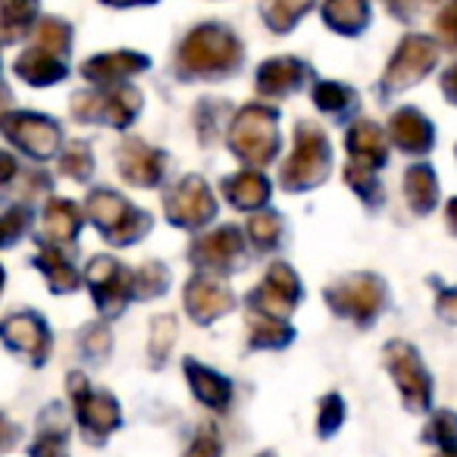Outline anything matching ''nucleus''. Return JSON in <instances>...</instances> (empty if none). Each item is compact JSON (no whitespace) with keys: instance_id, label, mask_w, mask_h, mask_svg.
Wrapping results in <instances>:
<instances>
[{"instance_id":"1","label":"nucleus","mask_w":457,"mask_h":457,"mask_svg":"<svg viewBox=\"0 0 457 457\" xmlns=\"http://www.w3.org/2000/svg\"><path fill=\"white\" fill-rule=\"evenodd\" d=\"M242 41L220 22H204L185 35L179 47V72L185 79H222L242 66Z\"/></svg>"},{"instance_id":"2","label":"nucleus","mask_w":457,"mask_h":457,"mask_svg":"<svg viewBox=\"0 0 457 457\" xmlns=\"http://www.w3.org/2000/svg\"><path fill=\"white\" fill-rule=\"evenodd\" d=\"M279 110L267 104H248L228 126V151L248 166H270L279 157Z\"/></svg>"},{"instance_id":"3","label":"nucleus","mask_w":457,"mask_h":457,"mask_svg":"<svg viewBox=\"0 0 457 457\" xmlns=\"http://www.w3.org/2000/svg\"><path fill=\"white\" fill-rule=\"evenodd\" d=\"M332 172V145L317 122L295 126V151L279 172V185L286 191H313Z\"/></svg>"},{"instance_id":"4","label":"nucleus","mask_w":457,"mask_h":457,"mask_svg":"<svg viewBox=\"0 0 457 457\" xmlns=\"http://www.w3.org/2000/svg\"><path fill=\"white\" fill-rule=\"evenodd\" d=\"M85 210H88L91 222L101 228V236L116 248L141 242L154 228V216L147 210L129 204L113 188H95L88 195V201H85Z\"/></svg>"},{"instance_id":"5","label":"nucleus","mask_w":457,"mask_h":457,"mask_svg":"<svg viewBox=\"0 0 457 457\" xmlns=\"http://www.w3.org/2000/svg\"><path fill=\"white\" fill-rule=\"evenodd\" d=\"M66 388H70L72 407H76V420L79 429L85 432L88 442H104L110 432H116L122 426V411L120 401L110 392H95L85 379V373H76L72 370L66 376Z\"/></svg>"},{"instance_id":"6","label":"nucleus","mask_w":457,"mask_h":457,"mask_svg":"<svg viewBox=\"0 0 457 457\" xmlns=\"http://www.w3.org/2000/svg\"><path fill=\"white\" fill-rule=\"evenodd\" d=\"M323 298L329 311H336L338 317L354 320L357 326H367L379 317L382 304H386V282L376 273H354L326 288Z\"/></svg>"},{"instance_id":"7","label":"nucleus","mask_w":457,"mask_h":457,"mask_svg":"<svg viewBox=\"0 0 457 457\" xmlns=\"http://www.w3.org/2000/svg\"><path fill=\"white\" fill-rule=\"evenodd\" d=\"M382 361H386V370L392 373L395 386L401 392V401L411 413H423L429 411V401H432V376L426 373L423 361H420L417 348L411 342H395L386 345L382 351Z\"/></svg>"},{"instance_id":"8","label":"nucleus","mask_w":457,"mask_h":457,"mask_svg":"<svg viewBox=\"0 0 457 457\" xmlns=\"http://www.w3.org/2000/svg\"><path fill=\"white\" fill-rule=\"evenodd\" d=\"M141 110V91L132 85H116V88L82 91L72 97V116L82 122H104L113 129H129Z\"/></svg>"},{"instance_id":"9","label":"nucleus","mask_w":457,"mask_h":457,"mask_svg":"<svg viewBox=\"0 0 457 457\" xmlns=\"http://www.w3.org/2000/svg\"><path fill=\"white\" fill-rule=\"evenodd\" d=\"M438 63V45L429 35H407L398 45V51L392 54L382 76V95H395V91L413 88L417 82H423Z\"/></svg>"},{"instance_id":"10","label":"nucleus","mask_w":457,"mask_h":457,"mask_svg":"<svg viewBox=\"0 0 457 457\" xmlns=\"http://www.w3.org/2000/svg\"><path fill=\"white\" fill-rule=\"evenodd\" d=\"M0 129L32 160H51L60 151V141H63L60 122H54L45 113H32V110H10V113H4L0 116Z\"/></svg>"},{"instance_id":"11","label":"nucleus","mask_w":457,"mask_h":457,"mask_svg":"<svg viewBox=\"0 0 457 457\" xmlns=\"http://www.w3.org/2000/svg\"><path fill=\"white\" fill-rule=\"evenodd\" d=\"M301 279L286 261H273L263 276V282L248 295V307L257 317L267 320H288L295 313V307L301 304Z\"/></svg>"},{"instance_id":"12","label":"nucleus","mask_w":457,"mask_h":457,"mask_svg":"<svg viewBox=\"0 0 457 457\" xmlns=\"http://www.w3.org/2000/svg\"><path fill=\"white\" fill-rule=\"evenodd\" d=\"M85 282L91 288V298H95L97 311L104 317H120L126 311V304L135 298L132 292V270L122 267L116 257H95V261L85 267Z\"/></svg>"},{"instance_id":"13","label":"nucleus","mask_w":457,"mask_h":457,"mask_svg":"<svg viewBox=\"0 0 457 457\" xmlns=\"http://www.w3.org/2000/svg\"><path fill=\"white\" fill-rule=\"evenodd\" d=\"M166 220L179 228H201L216 216V197L201 176H185L163 195Z\"/></svg>"},{"instance_id":"14","label":"nucleus","mask_w":457,"mask_h":457,"mask_svg":"<svg viewBox=\"0 0 457 457\" xmlns=\"http://www.w3.org/2000/svg\"><path fill=\"white\" fill-rule=\"evenodd\" d=\"M245 257V236L238 226H220L191 242L188 261L204 273H228Z\"/></svg>"},{"instance_id":"15","label":"nucleus","mask_w":457,"mask_h":457,"mask_svg":"<svg viewBox=\"0 0 457 457\" xmlns=\"http://www.w3.org/2000/svg\"><path fill=\"white\" fill-rule=\"evenodd\" d=\"M0 342L7 345L10 351H16V354L29 357L35 367H41V363L51 357V348H54L51 329H47V323L35 311L10 313V317L0 323Z\"/></svg>"},{"instance_id":"16","label":"nucleus","mask_w":457,"mask_h":457,"mask_svg":"<svg viewBox=\"0 0 457 457\" xmlns=\"http://www.w3.org/2000/svg\"><path fill=\"white\" fill-rule=\"evenodd\" d=\"M116 166H120V176L129 185H135V188H154V185L163 182L170 157L160 147H151L147 141L126 138L120 145V151H116Z\"/></svg>"},{"instance_id":"17","label":"nucleus","mask_w":457,"mask_h":457,"mask_svg":"<svg viewBox=\"0 0 457 457\" xmlns=\"http://www.w3.org/2000/svg\"><path fill=\"white\" fill-rule=\"evenodd\" d=\"M232 307H236L232 288H228L226 282L213 279V276L197 273V276H191L188 286H185V311H188V317L195 320V323L210 326L220 317H226Z\"/></svg>"},{"instance_id":"18","label":"nucleus","mask_w":457,"mask_h":457,"mask_svg":"<svg viewBox=\"0 0 457 457\" xmlns=\"http://www.w3.org/2000/svg\"><path fill=\"white\" fill-rule=\"evenodd\" d=\"M151 60L138 51H113V54H97V57L85 60L82 76L97 88H116V85L129 82L132 76L145 72Z\"/></svg>"},{"instance_id":"19","label":"nucleus","mask_w":457,"mask_h":457,"mask_svg":"<svg viewBox=\"0 0 457 457\" xmlns=\"http://www.w3.org/2000/svg\"><path fill=\"white\" fill-rule=\"evenodd\" d=\"M345 147H348V166L367 172H379L388 160V138L373 120H357L345 135Z\"/></svg>"},{"instance_id":"20","label":"nucleus","mask_w":457,"mask_h":457,"mask_svg":"<svg viewBox=\"0 0 457 457\" xmlns=\"http://www.w3.org/2000/svg\"><path fill=\"white\" fill-rule=\"evenodd\" d=\"M388 138L398 151L413 154V157H423L436 145V126L420 113L417 107H401L388 120Z\"/></svg>"},{"instance_id":"21","label":"nucleus","mask_w":457,"mask_h":457,"mask_svg":"<svg viewBox=\"0 0 457 457\" xmlns=\"http://www.w3.org/2000/svg\"><path fill=\"white\" fill-rule=\"evenodd\" d=\"M307 79H311V66L295 57H273L257 66V91L263 97L295 95L298 88H304Z\"/></svg>"},{"instance_id":"22","label":"nucleus","mask_w":457,"mask_h":457,"mask_svg":"<svg viewBox=\"0 0 457 457\" xmlns=\"http://www.w3.org/2000/svg\"><path fill=\"white\" fill-rule=\"evenodd\" d=\"M185 379H188L191 392H195V398L201 401L204 407H210V411H226L228 404H232V382L226 379L222 373H216L213 367H204V363H197L195 357H185Z\"/></svg>"},{"instance_id":"23","label":"nucleus","mask_w":457,"mask_h":457,"mask_svg":"<svg viewBox=\"0 0 457 457\" xmlns=\"http://www.w3.org/2000/svg\"><path fill=\"white\" fill-rule=\"evenodd\" d=\"M16 76H20L22 82L32 85V88H47V85L63 82V79L70 76V66H66L63 57L32 45L29 51L20 54V60H16Z\"/></svg>"},{"instance_id":"24","label":"nucleus","mask_w":457,"mask_h":457,"mask_svg":"<svg viewBox=\"0 0 457 457\" xmlns=\"http://www.w3.org/2000/svg\"><path fill=\"white\" fill-rule=\"evenodd\" d=\"M222 195L232 207L238 210H261L267 207L270 195H273V185L263 172L257 170H242L236 176L222 179Z\"/></svg>"},{"instance_id":"25","label":"nucleus","mask_w":457,"mask_h":457,"mask_svg":"<svg viewBox=\"0 0 457 457\" xmlns=\"http://www.w3.org/2000/svg\"><path fill=\"white\" fill-rule=\"evenodd\" d=\"M70 423H66L60 404L47 407L38 417L35 442L29 445V457H70Z\"/></svg>"},{"instance_id":"26","label":"nucleus","mask_w":457,"mask_h":457,"mask_svg":"<svg viewBox=\"0 0 457 457\" xmlns=\"http://www.w3.org/2000/svg\"><path fill=\"white\" fill-rule=\"evenodd\" d=\"M35 270H41L47 279V288L57 295H70L79 288V282H82V276H79V270L70 263V257L63 254V251L57 248V245H41L38 254L32 257Z\"/></svg>"},{"instance_id":"27","label":"nucleus","mask_w":457,"mask_h":457,"mask_svg":"<svg viewBox=\"0 0 457 457\" xmlns=\"http://www.w3.org/2000/svg\"><path fill=\"white\" fill-rule=\"evenodd\" d=\"M82 232V210L76 201L66 197H54L45 207V236L51 245H72Z\"/></svg>"},{"instance_id":"28","label":"nucleus","mask_w":457,"mask_h":457,"mask_svg":"<svg viewBox=\"0 0 457 457\" xmlns=\"http://www.w3.org/2000/svg\"><path fill=\"white\" fill-rule=\"evenodd\" d=\"M323 20L338 35H361L370 26V0H326Z\"/></svg>"},{"instance_id":"29","label":"nucleus","mask_w":457,"mask_h":457,"mask_svg":"<svg viewBox=\"0 0 457 457\" xmlns=\"http://www.w3.org/2000/svg\"><path fill=\"white\" fill-rule=\"evenodd\" d=\"M404 197L411 204V210L417 216L436 210L438 204V179L432 172V166L426 163H413L411 170L404 172Z\"/></svg>"},{"instance_id":"30","label":"nucleus","mask_w":457,"mask_h":457,"mask_svg":"<svg viewBox=\"0 0 457 457\" xmlns=\"http://www.w3.org/2000/svg\"><path fill=\"white\" fill-rule=\"evenodd\" d=\"M38 16V0H0V41H20Z\"/></svg>"},{"instance_id":"31","label":"nucleus","mask_w":457,"mask_h":457,"mask_svg":"<svg viewBox=\"0 0 457 457\" xmlns=\"http://www.w3.org/2000/svg\"><path fill=\"white\" fill-rule=\"evenodd\" d=\"M313 104L323 113L336 116V120H345L348 113L357 110V91H351L348 85L342 82H320L313 85Z\"/></svg>"},{"instance_id":"32","label":"nucleus","mask_w":457,"mask_h":457,"mask_svg":"<svg viewBox=\"0 0 457 457\" xmlns=\"http://www.w3.org/2000/svg\"><path fill=\"white\" fill-rule=\"evenodd\" d=\"M313 7V0H261V16L273 32H292L298 20Z\"/></svg>"},{"instance_id":"33","label":"nucleus","mask_w":457,"mask_h":457,"mask_svg":"<svg viewBox=\"0 0 457 457\" xmlns=\"http://www.w3.org/2000/svg\"><path fill=\"white\" fill-rule=\"evenodd\" d=\"M170 267L160 261H151L145 267L132 270V292L138 301H147V298H160V295L170 292Z\"/></svg>"},{"instance_id":"34","label":"nucleus","mask_w":457,"mask_h":457,"mask_svg":"<svg viewBox=\"0 0 457 457\" xmlns=\"http://www.w3.org/2000/svg\"><path fill=\"white\" fill-rule=\"evenodd\" d=\"M248 238L257 251H273L282 238V220L273 210H254L248 220Z\"/></svg>"},{"instance_id":"35","label":"nucleus","mask_w":457,"mask_h":457,"mask_svg":"<svg viewBox=\"0 0 457 457\" xmlns=\"http://www.w3.org/2000/svg\"><path fill=\"white\" fill-rule=\"evenodd\" d=\"M295 329L288 326V320H267V317H257V323L251 326V348H286L292 345Z\"/></svg>"},{"instance_id":"36","label":"nucleus","mask_w":457,"mask_h":457,"mask_svg":"<svg viewBox=\"0 0 457 457\" xmlns=\"http://www.w3.org/2000/svg\"><path fill=\"white\" fill-rule=\"evenodd\" d=\"M35 45L66 60V57H70V47H72V26H70V22H63V20H54V16H47V20H41L38 32H35Z\"/></svg>"},{"instance_id":"37","label":"nucleus","mask_w":457,"mask_h":457,"mask_svg":"<svg viewBox=\"0 0 457 457\" xmlns=\"http://www.w3.org/2000/svg\"><path fill=\"white\" fill-rule=\"evenodd\" d=\"M176 336H179V320L172 317V313H160L151 323V361L157 363V367L166 363L172 345H176Z\"/></svg>"},{"instance_id":"38","label":"nucleus","mask_w":457,"mask_h":457,"mask_svg":"<svg viewBox=\"0 0 457 457\" xmlns=\"http://www.w3.org/2000/svg\"><path fill=\"white\" fill-rule=\"evenodd\" d=\"M60 172L76 182H88L91 172H95V157H91V147L85 141H72L63 154H60Z\"/></svg>"},{"instance_id":"39","label":"nucleus","mask_w":457,"mask_h":457,"mask_svg":"<svg viewBox=\"0 0 457 457\" xmlns=\"http://www.w3.org/2000/svg\"><path fill=\"white\" fill-rule=\"evenodd\" d=\"M29 228H32V210L22 204L4 210L0 213V248H13L20 238L29 236Z\"/></svg>"},{"instance_id":"40","label":"nucleus","mask_w":457,"mask_h":457,"mask_svg":"<svg viewBox=\"0 0 457 457\" xmlns=\"http://www.w3.org/2000/svg\"><path fill=\"white\" fill-rule=\"evenodd\" d=\"M426 442L438 445L442 451H457V413L454 411H436L423 432Z\"/></svg>"},{"instance_id":"41","label":"nucleus","mask_w":457,"mask_h":457,"mask_svg":"<svg viewBox=\"0 0 457 457\" xmlns=\"http://www.w3.org/2000/svg\"><path fill=\"white\" fill-rule=\"evenodd\" d=\"M79 345H82L85 357L95 363L107 361L110 351H113V336H110V326L107 323H88L82 329V338H79Z\"/></svg>"},{"instance_id":"42","label":"nucleus","mask_w":457,"mask_h":457,"mask_svg":"<svg viewBox=\"0 0 457 457\" xmlns=\"http://www.w3.org/2000/svg\"><path fill=\"white\" fill-rule=\"evenodd\" d=\"M345 423V401L338 392H329L320 398V413H317V429L323 438L336 436Z\"/></svg>"},{"instance_id":"43","label":"nucleus","mask_w":457,"mask_h":457,"mask_svg":"<svg viewBox=\"0 0 457 457\" xmlns=\"http://www.w3.org/2000/svg\"><path fill=\"white\" fill-rule=\"evenodd\" d=\"M182 457H222V438L216 432V426H201L195 442L188 445V451Z\"/></svg>"},{"instance_id":"44","label":"nucleus","mask_w":457,"mask_h":457,"mask_svg":"<svg viewBox=\"0 0 457 457\" xmlns=\"http://www.w3.org/2000/svg\"><path fill=\"white\" fill-rule=\"evenodd\" d=\"M436 29H438L442 45L451 47V51H457V0H448V4H445V10L436 20Z\"/></svg>"},{"instance_id":"45","label":"nucleus","mask_w":457,"mask_h":457,"mask_svg":"<svg viewBox=\"0 0 457 457\" xmlns=\"http://www.w3.org/2000/svg\"><path fill=\"white\" fill-rule=\"evenodd\" d=\"M436 311H438V317H442V320L457 323V288H438Z\"/></svg>"},{"instance_id":"46","label":"nucleus","mask_w":457,"mask_h":457,"mask_svg":"<svg viewBox=\"0 0 457 457\" xmlns=\"http://www.w3.org/2000/svg\"><path fill=\"white\" fill-rule=\"evenodd\" d=\"M16 172H20V163H16V157L10 151H0V188L13 182Z\"/></svg>"},{"instance_id":"47","label":"nucleus","mask_w":457,"mask_h":457,"mask_svg":"<svg viewBox=\"0 0 457 457\" xmlns=\"http://www.w3.org/2000/svg\"><path fill=\"white\" fill-rule=\"evenodd\" d=\"M382 4H386L395 16H401V20H411L420 7V0H382Z\"/></svg>"},{"instance_id":"48","label":"nucleus","mask_w":457,"mask_h":457,"mask_svg":"<svg viewBox=\"0 0 457 457\" xmlns=\"http://www.w3.org/2000/svg\"><path fill=\"white\" fill-rule=\"evenodd\" d=\"M442 91H445V97H448L451 104H457V63L445 70V76H442Z\"/></svg>"},{"instance_id":"49","label":"nucleus","mask_w":457,"mask_h":457,"mask_svg":"<svg viewBox=\"0 0 457 457\" xmlns=\"http://www.w3.org/2000/svg\"><path fill=\"white\" fill-rule=\"evenodd\" d=\"M16 442V426L0 413V448H10Z\"/></svg>"},{"instance_id":"50","label":"nucleus","mask_w":457,"mask_h":457,"mask_svg":"<svg viewBox=\"0 0 457 457\" xmlns=\"http://www.w3.org/2000/svg\"><path fill=\"white\" fill-rule=\"evenodd\" d=\"M445 220H448V228L457 236V197H451L448 207H445Z\"/></svg>"},{"instance_id":"51","label":"nucleus","mask_w":457,"mask_h":457,"mask_svg":"<svg viewBox=\"0 0 457 457\" xmlns=\"http://www.w3.org/2000/svg\"><path fill=\"white\" fill-rule=\"evenodd\" d=\"M101 4H110V7H138V4H154V0H101Z\"/></svg>"},{"instance_id":"52","label":"nucleus","mask_w":457,"mask_h":457,"mask_svg":"<svg viewBox=\"0 0 457 457\" xmlns=\"http://www.w3.org/2000/svg\"><path fill=\"white\" fill-rule=\"evenodd\" d=\"M4 282H7V273H4V267H0V292H4Z\"/></svg>"},{"instance_id":"53","label":"nucleus","mask_w":457,"mask_h":457,"mask_svg":"<svg viewBox=\"0 0 457 457\" xmlns=\"http://www.w3.org/2000/svg\"><path fill=\"white\" fill-rule=\"evenodd\" d=\"M438 457H457V451H442Z\"/></svg>"},{"instance_id":"54","label":"nucleus","mask_w":457,"mask_h":457,"mask_svg":"<svg viewBox=\"0 0 457 457\" xmlns=\"http://www.w3.org/2000/svg\"><path fill=\"white\" fill-rule=\"evenodd\" d=\"M261 457H276V454H270V451H267V454H261Z\"/></svg>"}]
</instances>
